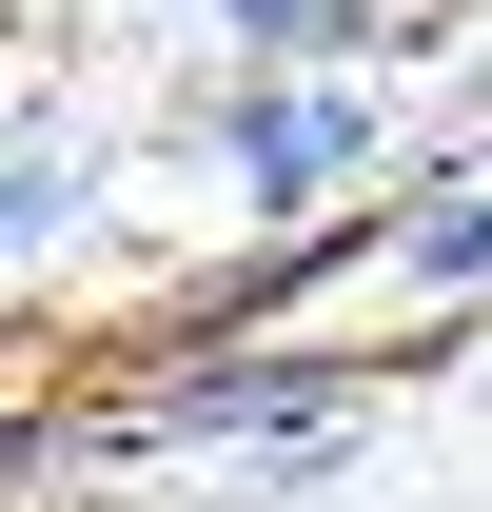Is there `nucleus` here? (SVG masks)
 <instances>
[{
  "mask_svg": "<svg viewBox=\"0 0 492 512\" xmlns=\"http://www.w3.org/2000/svg\"><path fill=\"white\" fill-rule=\"evenodd\" d=\"M217 178H237L256 217H335V197L374 178V79L355 60H237L217 79Z\"/></svg>",
  "mask_w": 492,
  "mask_h": 512,
  "instance_id": "nucleus-1",
  "label": "nucleus"
},
{
  "mask_svg": "<svg viewBox=\"0 0 492 512\" xmlns=\"http://www.w3.org/2000/svg\"><path fill=\"white\" fill-rule=\"evenodd\" d=\"M335 394H355V355H158L138 414L158 434H315Z\"/></svg>",
  "mask_w": 492,
  "mask_h": 512,
  "instance_id": "nucleus-2",
  "label": "nucleus"
},
{
  "mask_svg": "<svg viewBox=\"0 0 492 512\" xmlns=\"http://www.w3.org/2000/svg\"><path fill=\"white\" fill-rule=\"evenodd\" d=\"M374 256H394L414 296H492V178H433V197H394V217H374Z\"/></svg>",
  "mask_w": 492,
  "mask_h": 512,
  "instance_id": "nucleus-3",
  "label": "nucleus"
},
{
  "mask_svg": "<svg viewBox=\"0 0 492 512\" xmlns=\"http://www.w3.org/2000/svg\"><path fill=\"white\" fill-rule=\"evenodd\" d=\"M79 197H99V158H79V138H0V276H20V256H60Z\"/></svg>",
  "mask_w": 492,
  "mask_h": 512,
  "instance_id": "nucleus-4",
  "label": "nucleus"
},
{
  "mask_svg": "<svg viewBox=\"0 0 492 512\" xmlns=\"http://www.w3.org/2000/svg\"><path fill=\"white\" fill-rule=\"evenodd\" d=\"M217 40H237V60H374L394 20H374V0H217Z\"/></svg>",
  "mask_w": 492,
  "mask_h": 512,
  "instance_id": "nucleus-5",
  "label": "nucleus"
},
{
  "mask_svg": "<svg viewBox=\"0 0 492 512\" xmlns=\"http://www.w3.org/2000/svg\"><path fill=\"white\" fill-rule=\"evenodd\" d=\"M20 453H40V414H0V473H20Z\"/></svg>",
  "mask_w": 492,
  "mask_h": 512,
  "instance_id": "nucleus-6",
  "label": "nucleus"
},
{
  "mask_svg": "<svg viewBox=\"0 0 492 512\" xmlns=\"http://www.w3.org/2000/svg\"><path fill=\"white\" fill-rule=\"evenodd\" d=\"M473 119H492V60H473Z\"/></svg>",
  "mask_w": 492,
  "mask_h": 512,
  "instance_id": "nucleus-7",
  "label": "nucleus"
}]
</instances>
